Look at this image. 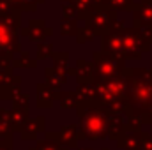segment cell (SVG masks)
Returning <instances> with one entry per match:
<instances>
[{
  "label": "cell",
  "instance_id": "7a4b0ae2",
  "mask_svg": "<svg viewBox=\"0 0 152 150\" xmlns=\"http://www.w3.org/2000/svg\"><path fill=\"white\" fill-rule=\"evenodd\" d=\"M129 2L131 0H110L112 7H115V9H126L129 5Z\"/></svg>",
  "mask_w": 152,
  "mask_h": 150
},
{
  "label": "cell",
  "instance_id": "6da1fadb",
  "mask_svg": "<svg viewBox=\"0 0 152 150\" xmlns=\"http://www.w3.org/2000/svg\"><path fill=\"white\" fill-rule=\"evenodd\" d=\"M136 16L142 18L145 23H152V5H145V4H143L142 7H138Z\"/></svg>",
  "mask_w": 152,
  "mask_h": 150
}]
</instances>
